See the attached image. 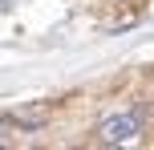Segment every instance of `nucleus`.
<instances>
[{
  "label": "nucleus",
  "mask_w": 154,
  "mask_h": 150,
  "mask_svg": "<svg viewBox=\"0 0 154 150\" xmlns=\"http://www.w3.org/2000/svg\"><path fill=\"white\" fill-rule=\"evenodd\" d=\"M138 134H142V106L122 110V114H114V118H106L97 126V142L101 146H126V142H134Z\"/></svg>",
  "instance_id": "f257e3e1"
}]
</instances>
